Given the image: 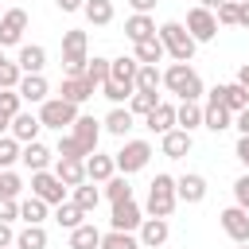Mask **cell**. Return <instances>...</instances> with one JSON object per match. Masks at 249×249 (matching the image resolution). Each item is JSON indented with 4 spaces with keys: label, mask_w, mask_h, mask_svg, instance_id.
Segmentation results:
<instances>
[{
    "label": "cell",
    "mask_w": 249,
    "mask_h": 249,
    "mask_svg": "<svg viewBox=\"0 0 249 249\" xmlns=\"http://www.w3.org/2000/svg\"><path fill=\"white\" fill-rule=\"evenodd\" d=\"M163 86L179 101H198L202 97V78H198V70H191V62H171L163 70Z\"/></svg>",
    "instance_id": "cell-1"
},
{
    "label": "cell",
    "mask_w": 249,
    "mask_h": 249,
    "mask_svg": "<svg viewBox=\"0 0 249 249\" xmlns=\"http://www.w3.org/2000/svg\"><path fill=\"white\" fill-rule=\"evenodd\" d=\"M156 35H160V43H163V51H167V54H171L175 62H191V58H195V47H198V43L191 39V31H187L183 23H175V19H167V23H163V27L156 31Z\"/></svg>",
    "instance_id": "cell-2"
},
{
    "label": "cell",
    "mask_w": 249,
    "mask_h": 249,
    "mask_svg": "<svg viewBox=\"0 0 249 249\" xmlns=\"http://www.w3.org/2000/svg\"><path fill=\"white\" fill-rule=\"evenodd\" d=\"M179 202V191H175V179L171 175H156L148 183V218H171Z\"/></svg>",
    "instance_id": "cell-3"
},
{
    "label": "cell",
    "mask_w": 249,
    "mask_h": 249,
    "mask_svg": "<svg viewBox=\"0 0 249 249\" xmlns=\"http://www.w3.org/2000/svg\"><path fill=\"white\" fill-rule=\"evenodd\" d=\"M86 66H89V54H86V31H66L62 35V70L66 78H86Z\"/></svg>",
    "instance_id": "cell-4"
},
{
    "label": "cell",
    "mask_w": 249,
    "mask_h": 249,
    "mask_svg": "<svg viewBox=\"0 0 249 249\" xmlns=\"http://www.w3.org/2000/svg\"><path fill=\"white\" fill-rule=\"evenodd\" d=\"M82 113H78V105H70V101H62V97H47L43 101V109H39V121H43V128H70L74 121H78Z\"/></svg>",
    "instance_id": "cell-5"
},
{
    "label": "cell",
    "mask_w": 249,
    "mask_h": 249,
    "mask_svg": "<svg viewBox=\"0 0 249 249\" xmlns=\"http://www.w3.org/2000/svg\"><path fill=\"white\" fill-rule=\"evenodd\" d=\"M66 191H70V187H66L54 171H35V175H31V195L43 198L47 206H62V202H66Z\"/></svg>",
    "instance_id": "cell-6"
},
{
    "label": "cell",
    "mask_w": 249,
    "mask_h": 249,
    "mask_svg": "<svg viewBox=\"0 0 249 249\" xmlns=\"http://www.w3.org/2000/svg\"><path fill=\"white\" fill-rule=\"evenodd\" d=\"M113 160H117V171H121V175H132V171L148 167V160H152V144H148V140H124V148H121Z\"/></svg>",
    "instance_id": "cell-7"
},
{
    "label": "cell",
    "mask_w": 249,
    "mask_h": 249,
    "mask_svg": "<svg viewBox=\"0 0 249 249\" xmlns=\"http://www.w3.org/2000/svg\"><path fill=\"white\" fill-rule=\"evenodd\" d=\"M136 74H140V62H136V54L109 58V82H113V86H121L124 93H136Z\"/></svg>",
    "instance_id": "cell-8"
},
{
    "label": "cell",
    "mask_w": 249,
    "mask_h": 249,
    "mask_svg": "<svg viewBox=\"0 0 249 249\" xmlns=\"http://www.w3.org/2000/svg\"><path fill=\"white\" fill-rule=\"evenodd\" d=\"M187 31H191L195 43H210V39L218 35V16L206 12V8H191V12H187Z\"/></svg>",
    "instance_id": "cell-9"
},
{
    "label": "cell",
    "mask_w": 249,
    "mask_h": 249,
    "mask_svg": "<svg viewBox=\"0 0 249 249\" xmlns=\"http://www.w3.org/2000/svg\"><path fill=\"white\" fill-rule=\"evenodd\" d=\"M144 226V214H140V206L128 198V202H113V218H109V230H117V233H132V230H140Z\"/></svg>",
    "instance_id": "cell-10"
},
{
    "label": "cell",
    "mask_w": 249,
    "mask_h": 249,
    "mask_svg": "<svg viewBox=\"0 0 249 249\" xmlns=\"http://www.w3.org/2000/svg\"><path fill=\"white\" fill-rule=\"evenodd\" d=\"M27 31V12L23 8H8L0 16V47H16Z\"/></svg>",
    "instance_id": "cell-11"
},
{
    "label": "cell",
    "mask_w": 249,
    "mask_h": 249,
    "mask_svg": "<svg viewBox=\"0 0 249 249\" xmlns=\"http://www.w3.org/2000/svg\"><path fill=\"white\" fill-rule=\"evenodd\" d=\"M218 218H222V230L230 233V241H237V245H249V210H241V206H230V210H222Z\"/></svg>",
    "instance_id": "cell-12"
},
{
    "label": "cell",
    "mask_w": 249,
    "mask_h": 249,
    "mask_svg": "<svg viewBox=\"0 0 249 249\" xmlns=\"http://www.w3.org/2000/svg\"><path fill=\"white\" fill-rule=\"evenodd\" d=\"M70 136L82 144V152H86V160L97 152V140H101V124L93 121V117H78L74 124H70Z\"/></svg>",
    "instance_id": "cell-13"
},
{
    "label": "cell",
    "mask_w": 249,
    "mask_h": 249,
    "mask_svg": "<svg viewBox=\"0 0 249 249\" xmlns=\"http://www.w3.org/2000/svg\"><path fill=\"white\" fill-rule=\"evenodd\" d=\"M167 237H171L167 218H144V226H140V245L144 249H160Z\"/></svg>",
    "instance_id": "cell-14"
},
{
    "label": "cell",
    "mask_w": 249,
    "mask_h": 249,
    "mask_svg": "<svg viewBox=\"0 0 249 249\" xmlns=\"http://www.w3.org/2000/svg\"><path fill=\"white\" fill-rule=\"evenodd\" d=\"M86 175H89V183H109V179L117 175V160L105 156V152H93V156L86 160Z\"/></svg>",
    "instance_id": "cell-15"
},
{
    "label": "cell",
    "mask_w": 249,
    "mask_h": 249,
    "mask_svg": "<svg viewBox=\"0 0 249 249\" xmlns=\"http://www.w3.org/2000/svg\"><path fill=\"white\" fill-rule=\"evenodd\" d=\"M175 191H179V202H202L206 198V179L202 175H195V171H187L183 179H175Z\"/></svg>",
    "instance_id": "cell-16"
},
{
    "label": "cell",
    "mask_w": 249,
    "mask_h": 249,
    "mask_svg": "<svg viewBox=\"0 0 249 249\" xmlns=\"http://www.w3.org/2000/svg\"><path fill=\"white\" fill-rule=\"evenodd\" d=\"M39 128H43V121H39L35 113H16V117H12V128H8V132H12V136H16L19 144H31V140L39 136Z\"/></svg>",
    "instance_id": "cell-17"
},
{
    "label": "cell",
    "mask_w": 249,
    "mask_h": 249,
    "mask_svg": "<svg viewBox=\"0 0 249 249\" xmlns=\"http://www.w3.org/2000/svg\"><path fill=\"white\" fill-rule=\"evenodd\" d=\"M191 132H183V128H171V132H163V140H160V148H163V156L167 160H183L187 152H191Z\"/></svg>",
    "instance_id": "cell-18"
},
{
    "label": "cell",
    "mask_w": 249,
    "mask_h": 249,
    "mask_svg": "<svg viewBox=\"0 0 249 249\" xmlns=\"http://www.w3.org/2000/svg\"><path fill=\"white\" fill-rule=\"evenodd\" d=\"M19 163H23L31 175H35V171H47V167H51V148H47V144H39V140H31V144H23Z\"/></svg>",
    "instance_id": "cell-19"
},
{
    "label": "cell",
    "mask_w": 249,
    "mask_h": 249,
    "mask_svg": "<svg viewBox=\"0 0 249 249\" xmlns=\"http://www.w3.org/2000/svg\"><path fill=\"white\" fill-rule=\"evenodd\" d=\"M54 175L74 191V187H82V183H89V175H86V160H58L54 163Z\"/></svg>",
    "instance_id": "cell-20"
},
{
    "label": "cell",
    "mask_w": 249,
    "mask_h": 249,
    "mask_svg": "<svg viewBox=\"0 0 249 249\" xmlns=\"http://www.w3.org/2000/svg\"><path fill=\"white\" fill-rule=\"evenodd\" d=\"M58 97H62V101H70V105H82V101H89V97H93V86H89L86 78H62Z\"/></svg>",
    "instance_id": "cell-21"
},
{
    "label": "cell",
    "mask_w": 249,
    "mask_h": 249,
    "mask_svg": "<svg viewBox=\"0 0 249 249\" xmlns=\"http://www.w3.org/2000/svg\"><path fill=\"white\" fill-rule=\"evenodd\" d=\"M124 35H128V39H132V47H136V43H144V39H152V35H156V19H152V16H136V12H132V16L124 19Z\"/></svg>",
    "instance_id": "cell-22"
},
{
    "label": "cell",
    "mask_w": 249,
    "mask_h": 249,
    "mask_svg": "<svg viewBox=\"0 0 249 249\" xmlns=\"http://www.w3.org/2000/svg\"><path fill=\"white\" fill-rule=\"evenodd\" d=\"M19 70L23 74H43V66H47V51L39 47V43H27V47H19Z\"/></svg>",
    "instance_id": "cell-23"
},
{
    "label": "cell",
    "mask_w": 249,
    "mask_h": 249,
    "mask_svg": "<svg viewBox=\"0 0 249 249\" xmlns=\"http://www.w3.org/2000/svg\"><path fill=\"white\" fill-rule=\"evenodd\" d=\"M202 124H206L210 132H226V128L233 124V113H230L226 105H218V101H206V109H202Z\"/></svg>",
    "instance_id": "cell-24"
},
{
    "label": "cell",
    "mask_w": 249,
    "mask_h": 249,
    "mask_svg": "<svg viewBox=\"0 0 249 249\" xmlns=\"http://www.w3.org/2000/svg\"><path fill=\"white\" fill-rule=\"evenodd\" d=\"M144 124H148L152 132H160V136H163V132H171V128H175V105L160 101V105H156V109L144 117Z\"/></svg>",
    "instance_id": "cell-25"
},
{
    "label": "cell",
    "mask_w": 249,
    "mask_h": 249,
    "mask_svg": "<svg viewBox=\"0 0 249 249\" xmlns=\"http://www.w3.org/2000/svg\"><path fill=\"white\" fill-rule=\"evenodd\" d=\"M47 93H51V86H47V78L43 74H23V82H19V97L23 101H47Z\"/></svg>",
    "instance_id": "cell-26"
},
{
    "label": "cell",
    "mask_w": 249,
    "mask_h": 249,
    "mask_svg": "<svg viewBox=\"0 0 249 249\" xmlns=\"http://www.w3.org/2000/svg\"><path fill=\"white\" fill-rule=\"evenodd\" d=\"M86 19L93 23V27H109L113 23V16H117V8H113V0H86Z\"/></svg>",
    "instance_id": "cell-27"
},
{
    "label": "cell",
    "mask_w": 249,
    "mask_h": 249,
    "mask_svg": "<svg viewBox=\"0 0 249 249\" xmlns=\"http://www.w3.org/2000/svg\"><path fill=\"white\" fill-rule=\"evenodd\" d=\"M70 249H101V230L93 222H82L78 230H70Z\"/></svg>",
    "instance_id": "cell-28"
},
{
    "label": "cell",
    "mask_w": 249,
    "mask_h": 249,
    "mask_svg": "<svg viewBox=\"0 0 249 249\" xmlns=\"http://www.w3.org/2000/svg\"><path fill=\"white\" fill-rule=\"evenodd\" d=\"M222 105L237 117L241 109H249V89L241 86V82H230V86H222Z\"/></svg>",
    "instance_id": "cell-29"
},
{
    "label": "cell",
    "mask_w": 249,
    "mask_h": 249,
    "mask_svg": "<svg viewBox=\"0 0 249 249\" xmlns=\"http://www.w3.org/2000/svg\"><path fill=\"white\" fill-rule=\"evenodd\" d=\"M175 124H179L183 132H195V128L202 124V109H198V101H179V105H175Z\"/></svg>",
    "instance_id": "cell-30"
},
{
    "label": "cell",
    "mask_w": 249,
    "mask_h": 249,
    "mask_svg": "<svg viewBox=\"0 0 249 249\" xmlns=\"http://www.w3.org/2000/svg\"><path fill=\"white\" fill-rule=\"evenodd\" d=\"M167 51H163V43H160V35H152V39H144V43H136V62L140 66H156L160 58H163Z\"/></svg>",
    "instance_id": "cell-31"
},
{
    "label": "cell",
    "mask_w": 249,
    "mask_h": 249,
    "mask_svg": "<svg viewBox=\"0 0 249 249\" xmlns=\"http://www.w3.org/2000/svg\"><path fill=\"white\" fill-rule=\"evenodd\" d=\"M105 128H109L113 136H128V132H132V113H128V105H124V109L113 105V113L105 117Z\"/></svg>",
    "instance_id": "cell-32"
},
{
    "label": "cell",
    "mask_w": 249,
    "mask_h": 249,
    "mask_svg": "<svg viewBox=\"0 0 249 249\" xmlns=\"http://www.w3.org/2000/svg\"><path fill=\"white\" fill-rule=\"evenodd\" d=\"M70 202H74V206H82V210L89 214V210H97V202H101V191H97L93 183H82V187H74V191H70Z\"/></svg>",
    "instance_id": "cell-33"
},
{
    "label": "cell",
    "mask_w": 249,
    "mask_h": 249,
    "mask_svg": "<svg viewBox=\"0 0 249 249\" xmlns=\"http://www.w3.org/2000/svg\"><path fill=\"white\" fill-rule=\"evenodd\" d=\"M16 249H47V230L43 226H23L16 233Z\"/></svg>",
    "instance_id": "cell-34"
},
{
    "label": "cell",
    "mask_w": 249,
    "mask_h": 249,
    "mask_svg": "<svg viewBox=\"0 0 249 249\" xmlns=\"http://www.w3.org/2000/svg\"><path fill=\"white\" fill-rule=\"evenodd\" d=\"M19 218H23L27 226H43V218H47V202L35 198V195L23 198V202H19Z\"/></svg>",
    "instance_id": "cell-35"
},
{
    "label": "cell",
    "mask_w": 249,
    "mask_h": 249,
    "mask_svg": "<svg viewBox=\"0 0 249 249\" xmlns=\"http://www.w3.org/2000/svg\"><path fill=\"white\" fill-rule=\"evenodd\" d=\"M82 218H86V210H82V206H74V202H62V206L54 210V222H58L62 230H78V226H82Z\"/></svg>",
    "instance_id": "cell-36"
},
{
    "label": "cell",
    "mask_w": 249,
    "mask_h": 249,
    "mask_svg": "<svg viewBox=\"0 0 249 249\" xmlns=\"http://www.w3.org/2000/svg\"><path fill=\"white\" fill-rule=\"evenodd\" d=\"M19 156H23V144H19L12 132H8V136H0V171H8Z\"/></svg>",
    "instance_id": "cell-37"
},
{
    "label": "cell",
    "mask_w": 249,
    "mask_h": 249,
    "mask_svg": "<svg viewBox=\"0 0 249 249\" xmlns=\"http://www.w3.org/2000/svg\"><path fill=\"white\" fill-rule=\"evenodd\" d=\"M156 105H160V97H156V93H144V89H136V93L128 97V113H132V117H148Z\"/></svg>",
    "instance_id": "cell-38"
},
{
    "label": "cell",
    "mask_w": 249,
    "mask_h": 249,
    "mask_svg": "<svg viewBox=\"0 0 249 249\" xmlns=\"http://www.w3.org/2000/svg\"><path fill=\"white\" fill-rule=\"evenodd\" d=\"M105 198H109V202H128V198H132L128 175H113V179L105 183Z\"/></svg>",
    "instance_id": "cell-39"
},
{
    "label": "cell",
    "mask_w": 249,
    "mask_h": 249,
    "mask_svg": "<svg viewBox=\"0 0 249 249\" xmlns=\"http://www.w3.org/2000/svg\"><path fill=\"white\" fill-rule=\"evenodd\" d=\"M101 249H144V245H140V237H132V233L109 230V233H101Z\"/></svg>",
    "instance_id": "cell-40"
},
{
    "label": "cell",
    "mask_w": 249,
    "mask_h": 249,
    "mask_svg": "<svg viewBox=\"0 0 249 249\" xmlns=\"http://www.w3.org/2000/svg\"><path fill=\"white\" fill-rule=\"evenodd\" d=\"M86 82H89L93 89H101V86L109 82V58H89V66H86Z\"/></svg>",
    "instance_id": "cell-41"
},
{
    "label": "cell",
    "mask_w": 249,
    "mask_h": 249,
    "mask_svg": "<svg viewBox=\"0 0 249 249\" xmlns=\"http://www.w3.org/2000/svg\"><path fill=\"white\" fill-rule=\"evenodd\" d=\"M163 86V74H160V66H140V74H136V89H144V93H156Z\"/></svg>",
    "instance_id": "cell-42"
},
{
    "label": "cell",
    "mask_w": 249,
    "mask_h": 249,
    "mask_svg": "<svg viewBox=\"0 0 249 249\" xmlns=\"http://www.w3.org/2000/svg\"><path fill=\"white\" fill-rule=\"evenodd\" d=\"M19 82H23V70H19V62H0V89H19Z\"/></svg>",
    "instance_id": "cell-43"
},
{
    "label": "cell",
    "mask_w": 249,
    "mask_h": 249,
    "mask_svg": "<svg viewBox=\"0 0 249 249\" xmlns=\"http://www.w3.org/2000/svg\"><path fill=\"white\" fill-rule=\"evenodd\" d=\"M23 191V179L16 171H0V198H19Z\"/></svg>",
    "instance_id": "cell-44"
},
{
    "label": "cell",
    "mask_w": 249,
    "mask_h": 249,
    "mask_svg": "<svg viewBox=\"0 0 249 249\" xmlns=\"http://www.w3.org/2000/svg\"><path fill=\"white\" fill-rule=\"evenodd\" d=\"M58 160H86V152L74 136H58Z\"/></svg>",
    "instance_id": "cell-45"
},
{
    "label": "cell",
    "mask_w": 249,
    "mask_h": 249,
    "mask_svg": "<svg viewBox=\"0 0 249 249\" xmlns=\"http://www.w3.org/2000/svg\"><path fill=\"white\" fill-rule=\"evenodd\" d=\"M19 105H23V97H19V89H0V113H8V117H16V113H23Z\"/></svg>",
    "instance_id": "cell-46"
},
{
    "label": "cell",
    "mask_w": 249,
    "mask_h": 249,
    "mask_svg": "<svg viewBox=\"0 0 249 249\" xmlns=\"http://www.w3.org/2000/svg\"><path fill=\"white\" fill-rule=\"evenodd\" d=\"M214 16H218V23H222V27H237V0H226Z\"/></svg>",
    "instance_id": "cell-47"
},
{
    "label": "cell",
    "mask_w": 249,
    "mask_h": 249,
    "mask_svg": "<svg viewBox=\"0 0 249 249\" xmlns=\"http://www.w3.org/2000/svg\"><path fill=\"white\" fill-rule=\"evenodd\" d=\"M233 198H237V206H241V210H249V171L233 179Z\"/></svg>",
    "instance_id": "cell-48"
},
{
    "label": "cell",
    "mask_w": 249,
    "mask_h": 249,
    "mask_svg": "<svg viewBox=\"0 0 249 249\" xmlns=\"http://www.w3.org/2000/svg\"><path fill=\"white\" fill-rule=\"evenodd\" d=\"M12 218H19V202L16 198H0V222H12Z\"/></svg>",
    "instance_id": "cell-49"
},
{
    "label": "cell",
    "mask_w": 249,
    "mask_h": 249,
    "mask_svg": "<svg viewBox=\"0 0 249 249\" xmlns=\"http://www.w3.org/2000/svg\"><path fill=\"white\" fill-rule=\"evenodd\" d=\"M16 245V230H12V222H0V249H12Z\"/></svg>",
    "instance_id": "cell-50"
},
{
    "label": "cell",
    "mask_w": 249,
    "mask_h": 249,
    "mask_svg": "<svg viewBox=\"0 0 249 249\" xmlns=\"http://www.w3.org/2000/svg\"><path fill=\"white\" fill-rule=\"evenodd\" d=\"M233 156H237V160H241V167L249 171V136H241V140H237V148H233Z\"/></svg>",
    "instance_id": "cell-51"
},
{
    "label": "cell",
    "mask_w": 249,
    "mask_h": 249,
    "mask_svg": "<svg viewBox=\"0 0 249 249\" xmlns=\"http://www.w3.org/2000/svg\"><path fill=\"white\" fill-rule=\"evenodd\" d=\"M237 27H249V0H237Z\"/></svg>",
    "instance_id": "cell-52"
},
{
    "label": "cell",
    "mask_w": 249,
    "mask_h": 249,
    "mask_svg": "<svg viewBox=\"0 0 249 249\" xmlns=\"http://www.w3.org/2000/svg\"><path fill=\"white\" fill-rule=\"evenodd\" d=\"M58 4V12H82L86 8V0H54Z\"/></svg>",
    "instance_id": "cell-53"
},
{
    "label": "cell",
    "mask_w": 249,
    "mask_h": 249,
    "mask_svg": "<svg viewBox=\"0 0 249 249\" xmlns=\"http://www.w3.org/2000/svg\"><path fill=\"white\" fill-rule=\"evenodd\" d=\"M128 4H132V12H136V16H148V12L156 8V0H128Z\"/></svg>",
    "instance_id": "cell-54"
},
{
    "label": "cell",
    "mask_w": 249,
    "mask_h": 249,
    "mask_svg": "<svg viewBox=\"0 0 249 249\" xmlns=\"http://www.w3.org/2000/svg\"><path fill=\"white\" fill-rule=\"evenodd\" d=\"M233 124L241 128V136H249V109H241V113L233 117Z\"/></svg>",
    "instance_id": "cell-55"
},
{
    "label": "cell",
    "mask_w": 249,
    "mask_h": 249,
    "mask_svg": "<svg viewBox=\"0 0 249 249\" xmlns=\"http://www.w3.org/2000/svg\"><path fill=\"white\" fill-rule=\"evenodd\" d=\"M226 0H198V8H206V12H218Z\"/></svg>",
    "instance_id": "cell-56"
},
{
    "label": "cell",
    "mask_w": 249,
    "mask_h": 249,
    "mask_svg": "<svg viewBox=\"0 0 249 249\" xmlns=\"http://www.w3.org/2000/svg\"><path fill=\"white\" fill-rule=\"evenodd\" d=\"M8 128H12V117H8V113H0V136H8Z\"/></svg>",
    "instance_id": "cell-57"
},
{
    "label": "cell",
    "mask_w": 249,
    "mask_h": 249,
    "mask_svg": "<svg viewBox=\"0 0 249 249\" xmlns=\"http://www.w3.org/2000/svg\"><path fill=\"white\" fill-rule=\"evenodd\" d=\"M237 82H241V86H245V89H249V62H245V66H241V70H237Z\"/></svg>",
    "instance_id": "cell-58"
},
{
    "label": "cell",
    "mask_w": 249,
    "mask_h": 249,
    "mask_svg": "<svg viewBox=\"0 0 249 249\" xmlns=\"http://www.w3.org/2000/svg\"><path fill=\"white\" fill-rule=\"evenodd\" d=\"M0 62H4V51H0Z\"/></svg>",
    "instance_id": "cell-59"
},
{
    "label": "cell",
    "mask_w": 249,
    "mask_h": 249,
    "mask_svg": "<svg viewBox=\"0 0 249 249\" xmlns=\"http://www.w3.org/2000/svg\"><path fill=\"white\" fill-rule=\"evenodd\" d=\"M237 249H249V245H237Z\"/></svg>",
    "instance_id": "cell-60"
}]
</instances>
